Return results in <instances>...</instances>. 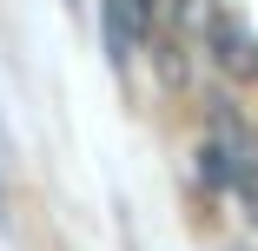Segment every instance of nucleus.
<instances>
[{"label":"nucleus","mask_w":258,"mask_h":251,"mask_svg":"<svg viewBox=\"0 0 258 251\" xmlns=\"http://www.w3.org/2000/svg\"><path fill=\"white\" fill-rule=\"evenodd\" d=\"M99 20H106V60H113V73H133V53H146V27L133 20L126 0H99Z\"/></svg>","instance_id":"2"},{"label":"nucleus","mask_w":258,"mask_h":251,"mask_svg":"<svg viewBox=\"0 0 258 251\" xmlns=\"http://www.w3.org/2000/svg\"><path fill=\"white\" fill-rule=\"evenodd\" d=\"M205 60H212L232 86H258V27L238 14H219L205 33Z\"/></svg>","instance_id":"1"},{"label":"nucleus","mask_w":258,"mask_h":251,"mask_svg":"<svg viewBox=\"0 0 258 251\" xmlns=\"http://www.w3.org/2000/svg\"><path fill=\"white\" fill-rule=\"evenodd\" d=\"M166 14H172V27H179V40H192V46H205V33H212V20L225 14L219 0H166Z\"/></svg>","instance_id":"3"}]
</instances>
